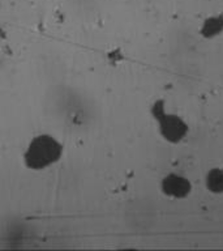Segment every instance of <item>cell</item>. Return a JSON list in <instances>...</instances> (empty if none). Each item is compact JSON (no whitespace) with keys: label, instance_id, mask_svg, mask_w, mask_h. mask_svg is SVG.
Segmentation results:
<instances>
[{"label":"cell","instance_id":"obj_1","mask_svg":"<svg viewBox=\"0 0 223 251\" xmlns=\"http://www.w3.org/2000/svg\"><path fill=\"white\" fill-rule=\"evenodd\" d=\"M63 145L50 135H39L29 143L23 161L31 170H43L60 160Z\"/></svg>","mask_w":223,"mask_h":251},{"label":"cell","instance_id":"obj_2","mask_svg":"<svg viewBox=\"0 0 223 251\" xmlns=\"http://www.w3.org/2000/svg\"><path fill=\"white\" fill-rule=\"evenodd\" d=\"M162 102H156L153 109L156 119L159 123L162 136L170 143H179L185 137L188 132L187 123L174 114H167L162 107Z\"/></svg>","mask_w":223,"mask_h":251},{"label":"cell","instance_id":"obj_3","mask_svg":"<svg viewBox=\"0 0 223 251\" xmlns=\"http://www.w3.org/2000/svg\"><path fill=\"white\" fill-rule=\"evenodd\" d=\"M162 191L170 198H175V199H184L189 195L192 190L191 182L183 176L171 173L163 178L162 180Z\"/></svg>","mask_w":223,"mask_h":251},{"label":"cell","instance_id":"obj_4","mask_svg":"<svg viewBox=\"0 0 223 251\" xmlns=\"http://www.w3.org/2000/svg\"><path fill=\"white\" fill-rule=\"evenodd\" d=\"M206 186L209 191L214 194L223 192V170L222 169H211L206 176Z\"/></svg>","mask_w":223,"mask_h":251},{"label":"cell","instance_id":"obj_5","mask_svg":"<svg viewBox=\"0 0 223 251\" xmlns=\"http://www.w3.org/2000/svg\"><path fill=\"white\" fill-rule=\"evenodd\" d=\"M223 30V16H213L207 19L202 25V35L205 37H214Z\"/></svg>","mask_w":223,"mask_h":251}]
</instances>
